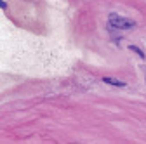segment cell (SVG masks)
Listing matches in <instances>:
<instances>
[{"mask_svg": "<svg viewBox=\"0 0 146 144\" xmlns=\"http://www.w3.org/2000/svg\"><path fill=\"white\" fill-rule=\"evenodd\" d=\"M110 24H113V28H131V26H134L132 21L123 19V17H120V16H117V14H111V16H110Z\"/></svg>", "mask_w": 146, "mask_h": 144, "instance_id": "1", "label": "cell"}, {"mask_svg": "<svg viewBox=\"0 0 146 144\" xmlns=\"http://www.w3.org/2000/svg\"><path fill=\"white\" fill-rule=\"evenodd\" d=\"M103 82H104V83H110V85H115V87H127V83H125V82L117 80V78H111V77H104V78H103Z\"/></svg>", "mask_w": 146, "mask_h": 144, "instance_id": "2", "label": "cell"}, {"mask_svg": "<svg viewBox=\"0 0 146 144\" xmlns=\"http://www.w3.org/2000/svg\"><path fill=\"white\" fill-rule=\"evenodd\" d=\"M129 49H131L132 52H136V54H137V56H139L141 59H144V52H143L139 47H136V45H129Z\"/></svg>", "mask_w": 146, "mask_h": 144, "instance_id": "3", "label": "cell"}, {"mask_svg": "<svg viewBox=\"0 0 146 144\" xmlns=\"http://www.w3.org/2000/svg\"><path fill=\"white\" fill-rule=\"evenodd\" d=\"M0 7H2V9H5V7H7V4L4 2V0H0Z\"/></svg>", "mask_w": 146, "mask_h": 144, "instance_id": "4", "label": "cell"}]
</instances>
